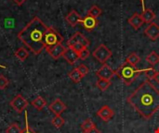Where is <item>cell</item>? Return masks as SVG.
I'll use <instances>...</instances> for the list:
<instances>
[{"mask_svg":"<svg viewBox=\"0 0 159 133\" xmlns=\"http://www.w3.org/2000/svg\"><path fill=\"white\" fill-rule=\"evenodd\" d=\"M65 49H66V48H65L61 44H56L55 46H53L52 48H50V49L48 51V53L49 54V56H50L53 59L57 60V59H59L61 56H63Z\"/></svg>","mask_w":159,"mask_h":133,"instance_id":"cell-14","label":"cell"},{"mask_svg":"<svg viewBox=\"0 0 159 133\" xmlns=\"http://www.w3.org/2000/svg\"><path fill=\"white\" fill-rule=\"evenodd\" d=\"M13 1H14V2H15L17 5H19V6H21V5H22V4H23V3H24L26 0H13Z\"/></svg>","mask_w":159,"mask_h":133,"instance_id":"cell-34","label":"cell"},{"mask_svg":"<svg viewBox=\"0 0 159 133\" xmlns=\"http://www.w3.org/2000/svg\"><path fill=\"white\" fill-rule=\"evenodd\" d=\"M66 21L72 26V27H75L76 26L77 24L79 23H82V20L83 19L81 18V16L75 11V10H72L65 18Z\"/></svg>","mask_w":159,"mask_h":133,"instance_id":"cell-15","label":"cell"},{"mask_svg":"<svg viewBox=\"0 0 159 133\" xmlns=\"http://www.w3.org/2000/svg\"><path fill=\"white\" fill-rule=\"evenodd\" d=\"M63 58L71 65H74L78 59H79V56H78V53L76 51H75L72 47H67L64 51V54H63Z\"/></svg>","mask_w":159,"mask_h":133,"instance_id":"cell-12","label":"cell"},{"mask_svg":"<svg viewBox=\"0 0 159 133\" xmlns=\"http://www.w3.org/2000/svg\"><path fill=\"white\" fill-rule=\"evenodd\" d=\"M31 105H32L35 109H37L38 111H41V110L46 106L47 103H46V100H45L42 96H37L34 100L32 101Z\"/></svg>","mask_w":159,"mask_h":133,"instance_id":"cell-18","label":"cell"},{"mask_svg":"<svg viewBox=\"0 0 159 133\" xmlns=\"http://www.w3.org/2000/svg\"><path fill=\"white\" fill-rule=\"evenodd\" d=\"M64 123H65V121H64V119L61 116H55L52 118V120H51V124L56 129H61L64 125Z\"/></svg>","mask_w":159,"mask_h":133,"instance_id":"cell-24","label":"cell"},{"mask_svg":"<svg viewBox=\"0 0 159 133\" xmlns=\"http://www.w3.org/2000/svg\"><path fill=\"white\" fill-rule=\"evenodd\" d=\"M127 102L148 120L159 110V90L146 80L127 98Z\"/></svg>","mask_w":159,"mask_h":133,"instance_id":"cell-1","label":"cell"},{"mask_svg":"<svg viewBox=\"0 0 159 133\" xmlns=\"http://www.w3.org/2000/svg\"><path fill=\"white\" fill-rule=\"evenodd\" d=\"M77 69L79 70V72L81 73V75L83 76V78L89 73V68L86 66V65H84V64H81V65H79L78 67H77Z\"/></svg>","mask_w":159,"mask_h":133,"instance_id":"cell-31","label":"cell"},{"mask_svg":"<svg viewBox=\"0 0 159 133\" xmlns=\"http://www.w3.org/2000/svg\"><path fill=\"white\" fill-rule=\"evenodd\" d=\"M114 115H115L114 110L108 106H103L97 111V116L105 122L109 121L114 117Z\"/></svg>","mask_w":159,"mask_h":133,"instance_id":"cell-11","label":"cell"},{"mask_svg":"<svg viewBox=\"0 0 159 133\" xmlns=\"http://www.w3.org/2000/svg\"><path fill=\"white\" fill-rule=\"evenodd\" d=\"M84 133H101V131L95 127V128H93L92 130H90V131H86V132Z\"/></svg>","mask_w":159,"mask_h":133,"instance_id":"cell-33","label":"cell"},{"mask_svg":"<svg viewBox=\"0 0 159 133\" xmlns=\"http://www.w3.org/2000/svg\"><path fill=\"white\" fill-rule=\"evenodd\" d=\"M143 71L139 70L136 66H132L128 62L122 64L117 70H116V75L128 86L131 85L135 80L139 77V75Z\"/></svg>","mask_w":159,"mask_h":133,"instance_id":"cell-3","label":"cell"},{"mask_svg":"<svg viewBox=\"0 0 159 133\" xmlns=\"http://www.w3.org/2000/svg\"><path fill=\"white\" fill-rule=\"evenodd\" d=\"M75 44H83L86 47L89 46V41L81 32H78V31L75 32L67 42L68 47H71V46H73Z\"/></svg>","mask_w":159,"mask_h":133,"instance_id":"cell-8","label":"cell"},{"mask_svg":"<svg viewBox=\"0 0 159 133\" xmlns=\"http://www.w3.org/2000/svg\"><path fill=\"white\" fill-rule=\"evenodd\" d=\"M141 2H142V6H143V11L145 9V4H144V0H141Z\"/></svg>","mask_w":159,"mask_h":133,"instance_id":"cell-36","label":"cell"},{"mask_svg":"<svg viewBox=\"0 0 159 133\" xmlns=\"http://www.w3.org/2000/svg\"><path fill=\"white\" fill-rule=\"evenodd\" d=\"M62 41H63V37L55 29L51 27H48L44 37V44H45V49L47 51H48L56 44H61Z\"/></svg>","mask_w":159,"mask_h":133,"instance_id":"cell-4","label":"cell"},{"mask_svg":"<svg viewBox=\"0 0 159 133\" xmlns=\"http://www.w3.org/2000/svg\"><path fill=\"white\" fill-rule=\"evenodd\" d=\"M69 77H70V79H71L75 83L80 82L81 80L83 79V76L81 75V73H80L79 70L77 69V68L74 69L69 73Z\"/></svg>","mask_w":159,"mask_h":133,"instance_id":"cell-20","label":"cell"},{"mask_svg":"<svg viewBox=\"0 0 159 133\" xmlns=\"http://www.w3.org/2000/svg\"><path fill=\"white\" fill-rule=\"evenodd\" d=\"M47 29V25L38 17H34L19 32L18 38L34 55H39L45 48L44 37Z\"/></svg>","mask_w":159,"mask_h":133,"instance_id":"cell-2","label":"cell"},{"mask_svg":"<svg viewBox=\"0 0 159 133\" xmlns=\"http://www.w3.org/2000/svg\"><path fill=\"white\" fill-rule=\"evenodd\" d=\"M143 72L145 73V75L147 76V78L149 80H154L156 74H157V71L154 68H149V69H146L143 70Z\"/></svg>","mask_w":159,"mask_h":133,"instance_id":"cell-30","label":"cell"},{"mask_svg":"<svg viewBox=\"0 0 159 133\" xmlns=\"http://www.w3.org/2000/svg\"><path fill=\"white\" fill-rule=\"evenodd\" d=\"M92 56L100 63L105 64V62L112 56V52L105 44H102L94 50V52L92 53Z\"/></svg>","mask_w":159,"mask_h":133,"instance_id":"cell-5","label":"cell"},{"mask_svg":"<svg viewBox=\"0 0 159 133\" xmlns=\"http://www.w3.org/2000/svg\"><path fill=\"white\" fill-rule=\"evenodd\" d=\"M144 33L150 40L152 41L157 40L159 38V26L155 22L150 23L147 26V28L144 30Z\"/></svg>","mask_w":159,"mask_h":133,"instance_id":"cell-10","label":"cell"},{"mask_svg":"<svg viewBox=\"0 0 159 133\" xmlns=\"http://www.w3.org/2000/svg\"><path fill=\"white\" fill-rule=\"evenodd\" d=\"M140 61H141V57H140V56H138L136 53L130 54V55L127 57V59H126V62L129 63V64L132 65V66H136L138 63H140Z\"/></svg>","mask_w":159,"mask_h":133,"instance_id":"cell-23","label":"cell"},{"mask_svg":"<svg viewBox=\"0 0 159 133\" xmlns=\"http://www.w3.org/2000/svg\"><path fill=\"white\" fill-rule=\"evenodd\" d=\"M21 133H36L28 124V113L25 111V128L21 131Z\"/></svg>","mask_w":159,"mask_h":133,"instance_id":"cell-29","label":"cell"},{"mask_svg":"<svg viewBox=\"0 0 159 133\" xmlns=\"http://www.w3.org/2000/svg\"><path fill=\"white\" fill-rule=\"evenodd\" d=\"M98 19L94 17H91L89 15H87L83 20H82V25L84 26V28L88 31H93L97 26H98Z\"/></svg>","mask_w":159,"mask_h":133,"instance_id":"cell-13","label":"cell"},{"mask_svg":"<svg viewBox=\"0 0 159 133\" xmlns=\"http://www.w3.org/2000/svg\"><path fill=\"white\" fill-rule=\"evenodd\" d=\"M102 14V9L97 6V5H93L90 8H89V10L88 11V15H89V16H91V17H94V18H98V17H100V15Z\"/></svg>","mask_w":159,"mask_h":133,"instance_id":"cell-25","label":"cell"},{"mask_svg":"<svg viewBox=\"0 0 159 133\" xmlns=\"http://www.w3.org/2000/svg\"><path fill=\"white\" fill-rule=\"evenodd\" d=\"M146 60L147 62L151 65V66H155L157 63H159V56L157 54V52L152 51L147 56H146Z\"/></svg>","mask_w":159,"mask_h":133,"instance_id":"cell-22","label":"cell"},{"mask_svg":"<svg viewBox=\"0 0 159 133\" xmlns=\"http://www.w3.org/2000/svg\"><path fill=\"white\" fill-rule=\"evenodd\" d=\"M21 129L17 123H13L8 126V128L6 130V133H21Z\"/></svg>","mask_w":159,"mask_h":133,"instance_id":"cell-27","label":"cell"},{"mask_svg":"<svg viewBox=\"0 0 159 133\" xmlns=\"http://www.w3.org/2000/svg\"><path fill=\"white\" fill-rule=\"evenodd\" d=\"M96 126H95V124L93 123V121L91 120V119H89V118H88V119H86L82 124H81V128H82V130H83V131L84 132H86V131H90V130H92L93 128H95Z\"/></svg>","mask_w":159,"mask_h":133,"instance_id":"cell-26","label":"cell"},{"mask_svg":"<svg viewBox=\"0 0 159 133\" xmlns=\"http://www.w3.org/2000/svg\"><path fill=\"white\" fill-rule=\"evenodd\" d=\"M10 106L11 107L18 113V114H20L22 111H24V109L28 106V102L27 100L21 96L20 94H18L16 95L11 101H10Z\"/></svg>","mask_w":159,"mask_h":133,"instance_id":"cell-6","label":"cell"},{"mask_svg":"<svg viewBox=\"0 0 159 133\" xmlns=\"http://www.w3.org/2000/svg\"><path fill=\"white\" fill-rule=\"evenodd\" d=\"M96 75L99 77V79H103V80L111 81V79L116 75V71L113 70V69L110 66H108L106 64H103L102 67H101L97 70Z\"/></svg>","mask_w":159,"mask_h":133,"instance_id":"cell-7","label":"cell"},{"mask_svg":"<svg viewBox=\"0 0 159 133\" xmlns=\"http://www.w3.org/2000/svg\"><path fill=\"white\" fill-rule=\"evenodd\" d=\"M28 56H29V52H28L25 48H23V47L19 48V49L15 52V56H16L19 60H20V61H24V60L28 57Z\"/></svg>","mask_w":159,"mask_h":133,"instance_id":"cell-21","label":"cell"},{"mask_svg":"<svg viewBox=\"0 0 159 133\" xmlns=\"http://www.w3.org/2000/svg\"><path fill=\"white\" fill-rule=\"evenodd\" d=\"M154 80L157 82L159 84V71H157V74H156V76H155V78H154Z\"/></svg>","mask_w":159,"mask_h":133,"instance_id":"cell-35","label":"cell"},{"mask_svg":"<svg viewBox=\"0 0 159 133\" xmlns=\"http://www.w3.org/2000/svg\"><path fill=\"white\" fill-rule=\"evenodd\" d=\"M129 23L133 27L134 30H139L142 25L144 23L143 20V18H142V15L138 14V13H135L133 14L129 19H128Z\"/></svg>","mask_w":159,"mask_h":133,"instance_id":"cell-16","label":"cell"},{"mask_svg":"<svg viewBox=\"0 0 159 133\" xmlns=\"http://www.w3.org/2000/svg\"><path fill=\"white\" fill-rule=\"evenodd\" d=\"M142 18L144 23H152L153 20L156 19V14L152 9L149 8H145L143 13H142Z\"/></svg>","mask_w":159,"mask_h":133,"instance_id":"cell-17","label":"cell"},{"mask_svg":"<svg viewBox=\"0 0 159 133\" xmlns=\"http://www.w3.org/2000/svg\"><path fill=\"white\" fill-rule=\"evenodd\" d=\"M48 109L55 115V116H61L66 109L67 106L61 100V99H56L55 101H53L49 106H48Z\"/></svg>","mask_w":159,"mask_h":133,"instance_id":"cell-9","label":"cell"},{"mask_svg":"<svg viewBox=\"0 0 159 133\" xmlns=\"http://www.w3.org/2000/svg\"><path fill=\"white\" fill-rule=\"evenodd\" d=\"M8 82H9L8 80H7L5 76L0 75V89H1V90L6 89L7 86L8 85Z\"/></svg>","mask_w":159,"mask_h":133,"instance_id":"cell-32","label":"cell"},{"mask_svg":"<svg viewBox=\"0 0 159 133\" xmlns=\"http://www.w3.org/2000/svg\"><path fill=\"white\" fill-rule=\"evenodd\" d=\"M111 81L109 80H103V79H99L97 81H96V86L98 89H100V91L102 92H104L106 91L110 86H111Z\"/></svg>","mask_w":159,"mask_h":133,"instance_id":"cell-19","label":"cell"},{"mask_svg":"<svg viewBox=\"0 0 159 133\" xmlns=\"http://www.w3.org/2000/svg\"><path fill=\"white\" fill-rule=\"evenodd\" d=\"M89 56H90V52H89V48H88V47H84V48H83V49L78 53L79 59H81V60H85V59H87Z\"/></svg>","mask_w":159,"mask_h":133,"instance_id":"cell-28","label":"cell"}]
</instances>
